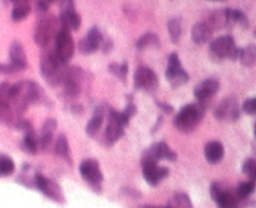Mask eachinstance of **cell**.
I'll return each mask as SVG.
<instances>
[{"mask_svg": "<svg viewBox=\"0 0 256 208\" xmlns=\"http://www.w3.org/2000/svg\"><path fill=\"white\" fill-rule=\"evenodd\" d=\"M205 115V107L202 103L188 104L179 110L174 119V125L178 130L184 133L192 132L199 125Z\"/></svg>", "mask_w": 256, "mask_h": 208, "instance_id": "1", "label": "cell"}, {"mask_svg": "<svg viewBox=\"0 0 256 208\" xmlns=\"http://www.w3.org/2000/svg\"><path fill=\"white\" fill-rule=\"evenodd\" d=\"M62 29L59 18H55L52 15H45V17L39 18L36 25H35L34 32V42L42 49L48 48L55 40L56 34Z\"/></svg>", "mask_w": 256, "mask_h": 208, "instance_id": "2", "label": "cell"}, {"mask_svg": "<svg viewBox=\"0 0 256 208\" xmlns=\"http://www.w3.org/2000/svg\"><path fill=\"white\" fill-rule=\"evenodd\" d=\"M210 57L216 60L240 59L242 48H238L232 35H222L212 40L209 45Z\"/></svg>", "mask_w": 256, "mask_h": 208, "instance_id": "3", "label": "cell"}, {"mask_svg": "<svg viewBox=\"0 0 256 208\" xmlns=\"http://www.w3.org/2000/svg\"><path fill=\"white\" fill-rule=\"evenodd\" d=\"M108 125L104 133V142L106 145H112L118 139L124 134V127L129 123V120L122 115V112H116L114 109H109L108 112Z\"/></svg>", "mask_w": 256, "mask_h": 208, "instance_id": "4", "label": "cell"}, {"mask_svg": "<svg viewBox=\"0 0 256 208\" xmlns=\"http://www.w3.org/2000/svg\"><path fill=\"white\" fill-rule=\"evenodd\" d=\"M165 77H166L168 82L172 84V88L182 87L185 83L189 82V74L182 68L180 58L176 53H172L169 58H168V67L166 72H165Z\"/></svg>", "mask_w": 256, "mask_h": 208, "instance_id": "5", "label": "cell"}, {"mask_svg": "<svg viewBox=\"0 0 256 208\" xmlns=\"http://www.w3.org/2000/svg\"><path fill=\"white\" fill-rule=\"evenodd\" d=\"M54 42V50L56 53L58 58H59L62 63L68 64L70 62V59L72 58V55H74L75 50L74 40H72L70 30L62 28L59 30V33L56 34V38H55Z\"/></svg>", "mask_w": 256, "mask_h": 208, "instance_id": "6", "label": "cell"}, {"mask_svg": "<svg viewBox=\"0 0 256 208\" xmlns=\"http://www.w3.org/2000/svg\"><path fill=\"white\" fill-rule=\"evenodd\" d=\"M159 85L158 75L149 67H139L134 73V87L145 92H154Z\"/></svg>", "mask_w": 256, "mask_h": 208, "instance_id": "7", "label": "cell"}, {"mask_svg": "<svg viewBox=\"0 0 256 208\" xmlns=\"http://www.w3.org/2000/svg\"><path fill=\"white\" fill-rule=\"evenodd\" d=\"M214 114L216 119L225 120V122H235L240 117L239 102L235 97L225 98L222 102L218 104L215 108Z\"/></svg>", "mask_w": 256, "mask_h": 208, "instance_id": "8", "label": "cell"}, {"mask_svg": "<svg viewBox=\"0 0 256 208\" xmlns=\"http://www.w3.org/2000/svg\"><path fill=\"white\" fill-rule=\"evenodd\" d=\"M102 42H104V38H102L100 29L98 27H92L88 32L86 37H84L80 40L79 44H78V48H79V52L82 54L89 55L95 53L96 50H99L102 48Z\"/></svg>", "mask_w": 256, "mask_h": 208, "instance_id": "9", "label": "cell"}, {"mask_svg": "<svg viewBox=\"0 0 256 208\" xmlns=\"http://www.w3.org/2000/svg\"><path fill=\"white\" fill-rule=\"evenodd\" d=\"M235 9H219L210 14L208 23L212 30H224L234 27L235 24Z\"/></svg>", "mask_w": 256, "mask_h": 208, "instance_id": "10", "label": "cell"}, {"mask_svg": "<svg viewBox=\"0 0 256 208\" xmlns=\"http://www.w3.org/2000/svg\"><path fill=\"white\" fill-rule=\"evenodd\" d=\"M176 158V154L172 152L169 147L165 143L159 142L152 144V147L148 148L146 152L142 155V164L144 163H158V160L162 159H170L174 160Z\"/></svg>", "mask_w": 256, "mask_h": 208, "instance_id": "11", "label": "cell"}, {"mask_svg": "<svg viewBox=\"0 0 256 208\" xmlns=\"http://www.w3.org/2000/svg\"><path fill=\"white\" fill-rule=\"evenodd\" d=\"M80 174L92 187H98L102 182L100 165L95 159H85L80 164Z\"/></svg>", "mask_w": 256, "mask_h": 208, "instance_id": "12", "label": "cell"}, {"mask_svg": "<svg viewBox=\"0 0 256 208\" xmlns=\"http://www.w3.org/2000/svg\"><path fill=\"white\" fill-rule=\"evenodd\" d=\"M212 198H214L215 202L218 203L220 208H236L238 203H239V195L234 194L232 192H226V190H222L220 188V185L218 183H214L212 185Z\"/></svg>", "mask_w": 256, "mask_h": 208, "instance_id": "13", "label": "cell"}, {"mask_svg": "<svg viewBox=\"0 0 256 208\" xmlns=\"http://www.w3.org/2000/svg\"><path fill=\"white\" fill-rule=\"evenodd\" d=\"M220 89L219 80L214 79V78H209V79L204 80V82L199 83L194 89V95L200 103L205 102V100L210 99L214 97Z\"/></svg>", "mask_w": 256, "mask_h": 208, "instance_id": "14", "label": "cell"}, {"mask_svg": "<svg viewBox=\"0 0 256 208\" xmlns=\"http://www.w3.org/2000/svg\"><path fill=\"white\" fill-rule=\"evenodd\" d=\"M169 170L165 167H160L158 163H144L142 164V174L145 180L150 185H156L168 175Z\"/></svg>", "mask_w": 256, "mask_h": 208, "instance_id": "15", "label": "cell"}, {"mask_svg": "<svg viewBox=\"0 0 256 208\" xmlns=\"http://www.w3.org/2000/svg\"><path fill=\"white\" fill-rule=\"evenodd\" d=\"M34 182H35V185H36V187L39 188V189L42 190L46 197L52 198V199L56 200V202H59V200L62 199V190H60L59 185H58L56 183L52 182V180L48 179V178H45L44 175L42 174L35 175Z\"/></svg>", "mask_w": 256, "mask_h": 208, "instance_id": "16", "label": "cell"}, {"mask_svg": "<svg viewBox=\"0 0 256 208\" xmlns=\"http://www.w3.org/2000/svg\"><path fill=\"white\" fill-rule=\"evenodd\" d=\"M9 58H10V64L20 72V70H25L28 68V60H26V54H25L24 47L22 45V43L15 40L12 43L9 49Z\"/></svg>", "mask_w": 256, "mask_h": 208, "instance_id": "17", "label": "cell"}, {"mask_svg": "<svg viewBox=\"0 0 256 208\" xmlns=\"http://www.w3.org/2000/svg\"><path fill=\"white\" fill-rule=\"evenodd\" d=\"M212 28L210 27L208 22H199L192 27V39L195 44L202 45L206 44L212 40Z\"/></svg>", "mask_w": 256, "mask_h": 208, "instance_id": "18", "label": "cell"}, {"mask_svg": "<svg viewBox=\"0 0 256 208\" xmlns=\"http://www.w3.org/2000/svg\"><path fill=\"white\" fill-rule=\"evenodd\" d=\"M59 22L62 28L68 30H78L82 25V18L75 12V9L60 10Z\"/></svg>", "mask_w": 256, "mask_h": 208, "instance_id": "19", "label": "cell"}, {"mask_svg": "<svg viewBox=\"0 0 256 208\" xmlns=\"http://www.w3.org/2000/svg\"><path fill=\"white\" fill-rule=\"evenodd\" d=\"M58 127L56 120L52 119V118H49V119L45 120V123L42 124V134H40V149L48 150L52 145V135H54L55 129Z\"/></svg>", "mask_w": 256, "mask_h": 208, "instance_id": "20", "label": "cell"}, {"mask_svg": "<svg viewBox=\"0 0 256 208\" xmlns=\"http://www.w3.org/2000/svg\"><path fill=\"white\" fill-rule=\"evenodd\" d=\"M205 158L212 164H216V163L222 162V157H224V145L218 140H212L205 145Z\"/></svg>", "mask_w": 256, "mask_h": 208, "instance_id": "21", "label": "cell"}, {"mask_svg": "<svg viewBox=\"0 0 256 208\" xmlns=\"http://www.w3.org/2000/svg\"><path fill=\"white\" fill-rule=\"evenodd\" d=\"M102 120H104V109L96 108L92 119L86 124V134L90 135V137H95L100 130V128H102Z\"/></svg>", "mask_w": 256, "mask_h": 208, "instance_id": "22", "label": "cell"}, {"mask_svg": "<svg viewBox=\"0 0 256 208\" xmlns=\"http://www.w3.org/2000/svg\"><path fill=\"white\" fill-rule=\"evenodd\" d=\"M22 148L24 152L29 153V154H35L40 148V139L34 130L29 133H25L24 138L22 140Z\"/></svg>", "mask_w": 256, "mask_h": 208, "instance_id": "23", "label": "cell"}, {"mask_svg": "<svg viewBox=\"0 0 256 208\" xmlns=\"http://www.w3.org/2000/svg\"><path fill=\"white\" fill-rule=\"evenodd\" d=\"M136 48L140 50H144L146 48H159L160 47V40L159 37L154 33H146L142 37H140L136 40Z\"/></svg>", "mask_w": 256, "mask_h": 208, "instance_id": "24", "label": "cell"}, {"mask_svg": "<svg viewBox=\"0 0 256 208\" xmlns=\"http://www.w3.org/2000/svg\"><path fill=\"white\" fill-rule=\"evenodd\" d=\"M168 32H169L172 42L174 44H178L182 34V24L180 18H172L168 22Z\"/></svg>", "mask_w": 256, "mask_h": 208, "instance_id": "25", "label": "cell"}, {"mask_svg": "<svg viewBox=\"0 0 256 208\" xmlns=\"http://www.w3.org/2000/svg\"><path fill=\"white\" fill-rule=\"evenodd\" d=\"M240 60H242L244 67H252V65H254L256 63V47L249 45L245 49H242Z\"/></svg>", "mask_w": 256, "mask_h": 208, "instance_id": "26", "label": "cell"}, {"mask_svg": "<svg viewBox=\"0 0 256 208\" xmlns=\"http://www.w3.org/2000/svg\"><path fill=\"white\" fill-rule=\"evenodd\" d=\"M15 170V164L12 162V158L9 155L0 154V175L2 177H8V175L12 174Z\"/></svg>", "mask_w": 256, "mask_h": 208, "instance_id": "27", "label": "cell"}, {"mask_svg": "<svg viewBox=\"0 0 256 208\" xmlns=\"http://www.w3.org/2000/svg\"><path fill=\"white\" fill-rule=\"evenodd\" d=\"M109 72L112 74H114L115 77L119 78L122 83L126 82V75L128 70H129V67H128V63H122V64H116V63H112L108 67Z\"/></svg>", "mask_w": 256, "mask_h": 208, "instance_id": "28", "label": "cell"}, {"mask_svg": "<svg viewBox=\"0 0 256 208\" xmlns=\"http://www.w3.org/2000/svg\"><path fill=\"white\" fill-rule=\"evenodd\" d=\"M30 12H32V8H30L29 4L16 5V7H14V9L12 10V15H10V17H12V22L18 23L24 20L25 18L30 14Z\"/></svg>", "mask_w": 256, "mask_h": 208, "instance_id": "29", "label": "cell"}, {"mask_svg": "<svg viewBox=\"0 0 256 208\" xmlns=\"http://www.w3.org/2000/svg\"><path fill=\"white\" fill-rule=\"evenodd\" d=\"M10 88H12V84H9V83H0V109L12 105V103H10Z\"/></svg>", "mask_w": 256, "mask_h": 208, "instance_id": "30", "label": "cell"}, {"mask_svg": "<svg viewBox=\"0 0 256 208\" xmlns=\"http://www.w3.org/2000/svg\"><path fill=\"white\" fill-rule=\"evenodd\" d=\"M55 153L60 157H69V144H68L66 137L64 134H60L55 143Z\"/></svg>", "mask_w": 256, "mask_h": 208, "instance_id": "31", "label": "cell"}, {"mask_svg": "<svg viewBox=\"0 0 256 208\" xmlns=\"http://www.w3.org/2000/svg\"><path fill=\"white\" fill-rule=\"evenodd\" d=\"M255 190V182L252 180H248V182L240 183L239 187L236 189V194L239 195V198H246L249 197L252 193H254Z\"/></svg>", "mask_w": 256, "mask_h": 208, "instance_id": "32", "label": "cell"}, {"mask_svg": "<svg viewBox=\"0 0 256 208\" xmlns=\"http://www.w3.org/2000/svg\"><path fill=\"white\" fill-rule=\"evenodd\" d=\"M172 208H192L190 198L184 193H178L172 198Z\"/></svg>", "mask_w": 256, "mask_h": 208, "instance_id": "33", "label": "cell"}, {"mask_svg": "<svg viewBox=\"0 0 256 208\" xmlns=\"http://www.w3.org/2000/svg\"><path fill=\"white\" fill-rule=\"evenodd\" d=\"M242 172L250 178V180L256 182V160L252 158H249L242 164Z\"/></svg>", "mask_w": 256, "mask_h": 208, "instance_id": "34", "label": "cell"}, {"mask_svg": "<svg viewBox=\"0 0 256 208\" xmlns=\"http://www.w3.org/2000/svg\"><path fill=\"white\" fill-rule=\"evenodd\" d=\"M242 110L248 113V114H256V97L249 98V99L245 100L244 104H242Z\"/></svg>", "mask_w": 256, "mask_h": 208, "instance_id": "35", "label": "cell"}, {"mask_svg": "<svg viewBox=\"0 0 256 208\" xmlns=\"http://www.w3.org/2000/svg\"><path fill=\"white\" fill-rule=\"evenodd\" d=\"M234 15H235V23H236V24L242 25V28L249 27V20H248L246 15H245L244 13L240 12V10H235Z\"/></svg>", "mask_w": 256, "mask_h": 208, "instance_id": "36", "label": "cell"}, {"mask_svg": "<svg viewBox=\"0 0 256 208\" xmlns=\"http://www.w3.org/2000/svg\"><path fill=\"white\" fill-rule=\"evenodd\" d=\"M18 70L15 69L14 67H12V64H2V63H0V75H9V74H14V73H16Z\"/></svg>", "mask_w": 256, "mask_h": 208, "instance_id": "37", "label": "cell"}, {"mask_svg": "<svg viewBox=\"0 0 256 208\" xmlns=\"http://www.w3.org/2000/svg\"><path fill=\"white\" fill-rule=\"evenodd\" d=\"M112 48H114V43H112V39H104V42H102V50L104 54H108V53H110L112 50Z\"/></svg>", "mask_w": 256, "mask_h": 208, "instance_id": "38", "label": "cell"}, {"mask_svg": "<svg viewBox=\"0 0 256 208\" xmlns=\"http://www.w3.org/2000/svg\"><path fill=\"white\" fill-rule=\"evenodd\" d=\"M35 7H36L38 12L39 13H46L48 8H49V3H48L46 0H36Z\"/></svg>", "mask_w": 256, "mask_h": 208, "instance_id": "39", "label": "cell"}, {"mask_svg": "<svg viewBox=\"0 0 256 208\" xmlns=\"http://www.w3.org/2000/svg\"><path fill=\"white\" fill-rule=\"evenodd\" d=\"M158 105H159V107H162L164 112H166V113H172V105L164 104V103H159V102H158Z\"/></svg>", "mask_w": 256, "mask_h": 208, "instance_id": "40", "label": "cell"}, {"mask_svg": "<svg viewBox=\"0 0 256 208\" xmlns=\"http://www.w3.org/2000/svg\"><path fill=\"white\" fill-rule=\"evenodd\" d=\"M9 2L12 3V4H14L15 7H16V5H26V4H29L30 0H9Z\"/></svg>", "mask_w": 256, "mask_h": 208, "instance_id": "41", "label": "cell"}, {"mask_svg": "<svg viewBox=\"0 0 256 208\" xmlns=\"http://www.w3.org/2000/svg\"><path fill=\"white\" fill-rule=\"evenodd\" d=\"M210 2H222V0H210Z\"/></svg>", "mask_w": 256, "mask_h": 208, "instance_id": "42", "label": "cell"}, {"mask_svg": "<svg viewBox=\"0 0 256 208\" xmlns=\"http://www.w3.org/2000/svg\"><path fill=\"white\" fill-rule=\"evenodd\" d=\"M255 137H256V123H255Z\"/></svg>", "mask_w": 256, "mask_h": 208, "instance_id": "43", "label": "cell"}, {"mask_svg": "<svg viewBox=\"0 0 256 208\" xmlns=\"http://www.w3.org/2000/svg\"><path fill=\"white\" fill-rule=\"evenodd\" d=\"M148 208H152V207H148ZM165 208H172V207H165Z\"/></svg>", "mask_w": 256, "mask_h": 208, "instance_id": "44", "label": "cell"}]
</instances>
